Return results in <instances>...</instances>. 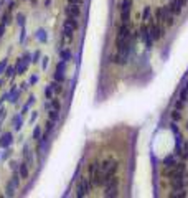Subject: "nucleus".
I'll use <instances>...</instances> for the list:
<instances>
[{
  "mask_svg": "<svg viewBox=\"0 0 188 198\" xmlns=\"http://www.w3.org/2000/svg\"><path fill=\"white\" fill-rule=\"evenodd\" d=\"M36 81H38V78H36V76H31V79H30V83H31V84H35Z\"/></svg>",
  "mask_w": 188,
  "mask_h": 198,
  "instance_id": "nucleus-44",
  "label": "nucleus"
},
{
  "mask_svg": "<svg viewBox=\"0 0 188 198\" xmlns=\"http://www.w3.org/2000/svg\"><path fill=\"white\" fill-rule=\"evenodd\" d=\"M5 27H7L5 23H0V38H2L3 35H5Z\"/></svg>",
  "mask_w": 188,
  "mask_h": 198,
  "instance_id": "nucleus-38",
  "label": "nucleus"
},
{
  "mask_svg": "<svg viewBox=\"0 0 188 198\" xmlns=\"http://www.w3.org/2000/svg\"><path fill=\"white\" fill-rule=\"evenodd\" d=\"M175 106H177V109L180 111V109L183 107V101H177V104H175Z\"/></svg>",
  "mask_w": 188,
  "mask_h": 198,
  "instance_id": "nucleus-41",
  "label": "nucleus"
},
{
  "mask_svg": "<svg viewBox=\"0 0 188 198\" xmlns=\"http://www.w3.org/2000/svg\"><path fill=\"white\" fill-rule=\"evenodd\" d=\"M10 153H12V150L9 149V150H7L5 153H3V159H9V155H10Z\"/></svg>",
  "mask_w": 188,
  "mask_h": 198,
  "instance_id": "nucleus-43",
  "label": "nucleus"
},
{
  "mask_svg": "<svg viewBox=\"0 0 188 198\" xmlns=\"http://www.w3.org/2000/svg\"><path fill=\"white\" fill-rule=\"evenodd\" d=\"M51 106H53V109H56V111H58V109H60V101L58 99H53L51 101Z\"/></svg>",
  "mask_w": 188,
  "mask_h": 198,
  "instance_id": "nucleus-35",
  "label": "nucleus"
},
{
  "mask_svg": "<svg viewBox=\"0 0 188 198\" xmlns=\"http://www.w3.org/2000/svg\"><path fill=\"white\" fill-rule=\"evenodd\" d=\"M60 55L63 58V61H69V58H71V53L68 50H60Z\"/></svg>",
  "mask_w": 188,
  "mask_h": 198,
  "instance_id": "nucleus-20",
  "label": "nucleus"
},
{
  "mask_svg": "<svg viewBox=\"0 0 188 198\" xmlns=\"http://www.w3.org/2000/svg\"><path fill=\"white\" fill-rule=\"evenodd\" d=\"M36 38H38L42 43L46 41V33H45V30H38V33H36Z\"/></svg>",
  "mask_w": 188,
  "mask_h": 198,
  "instance_id": "nucleus-22",
  "label": "nucleus"
},
{
  "mask_svg": "<svg viewBox=\"0 0 188 198\" xmlns=\"http://www.w3.org/2000/svg\"><path fill=\"white\" fill-rule=\"evenodd\" d=\"M0 84H2V79H0Z\"/></svg>",
  "mask_w": 188,
  "mask_h": 198,
  "instance_id": "nucleus-48",
  "label": "nucleus"
},
{
  "mask_svg": "<svg viewBox=\"0 0 188 198\" xmlns=\"http://www.w3.org/2000/svg\"><path fill=\"white\" fill-rule=\"evenodd\" d=\"M40 56H42V55H40V51H35L33 59H31V61H33V63H38V61H40Z\"/></svg>",
  "mask_w": 188,
  "mask_h": 198,
  "instance_id": "nucleus-36",
  "label": "nucleus"
},
{
  "mask_svg": "<svg viewBox=\"0 0 188 198\" xmlns=\"http://www.w3.org/2000/svg\"><path fill=\"white\" fill-rule=\"evenodd\" d=\"M180 119H182V114L178 112V109L172 112V121H175V122H177V121H180Z\"/></svg>",
  "mask_w": 188,
  "mask_h": 198,
  "instance_id": "nucleus-29",
  "label": "nucleus"
},
{
  "mask_svg": "<svg viewBox=\"0 0 188 198\" xmlns=\"http://www.w3.org/2000/svg\"><path fill=\"white\" fill-rule=\"evenodd\" d=\"M139 38H140L142 41H145L147 48H152V36L149 33V27H140V30H139Z\"/></svg>",
  "mask_w": 188,
  "mask_h": 198,
  "instance_id": "nucleus-8",
  "label": "nucleus"
},
{
  "mask_svg": "<svg viewBox=\"0 0 188 198\" xmlns=\"http://www.w3.org/2000/svg\"><path fill=\"white\" fill-rule=\"evenodd\" d=\"M175 164H177V159H175V155H167L165 159H163V167H165V168L173 167Z\"/></svg>",
  "mask_w": 188,
  "mask_h": 198,
  "instance_id": "nucleus-16",
  "label": "nucleus"
},
{
  "mask_svg": "<svg viewBox=\"0 0 188 198\" xmlns=\"http://www.w3.org/2000/svg\"><path fill=\"white\" fill-rule=\"evenodd\" d=\"M64 12H66L68 17H76V18H78V15H79L81 10H79V7H78V3H69Z\"/></svg>",
  "mask_w": 188,
  "mask_h": 198,
  "instance_id": "nucleus-13",
  "label": "nucleus"
},
{
  "mask_svg": "<svg viewBox=\"0 0 188 198\" xmlns=\"http://www.w3.org/2000/svg\"><path fill=\"white\" fill-rule=\"evenodd\" d=\"M45 126H46V132L50 134V132L53 131V129H55V121H51V119H50L46 124H45Z\"/></svg>",
  "mask_w": 188,
  "mask_h": 198,
  "instance_id": "nucleus-27",
  "label": "nucleus"
},
{
  "mask_svg": "<svg viewBox=\"0 0 188 198\" xmlns=\"http://www.w3.org/2000/svg\"><path fill=\"white\" fill-rule=\"evenodd\" d=\"M51 86H53V89H55V92H60V91H61V86L58 84V81H56V83H51Z\"/></svg>",
  "mask_w": 188,
  "mask_h": 198,
  "instance_id": "nucleus-37",
  "label": "nucleus"
},
{
  "mask_svg": "<svg viewBox=\"0 0 188 198\" xmlns=\"http://www.w3.org/2000/svg\"><path fill=\"white\" fill-rule=\"evenodd\" d=\"M20 173H15V175H13V178H12V182H13V185H15V187H18V185H20Z\"/></svg>",
  "mask_w": 188,
  "mask_h": 198,
  "instance_id": "nucleus-31",
  "label": "nucleus"
},
{
  "mask_svg": "<svg viewBox=\"0 0 188 198\" xmlns=\"http://www.w3.org/2000/svg\"><path fill=\"white\" fill-rule=\"evenodd\" d=\"M58 111H56V109H50V119L51 121H55V122H56V121H58Z\"/></svg>",
  "mask_w": 188,
  "mask_h": 198,
  "instance_id": "nucleus-24",
  "label": "nucleus"
},
{
  "mask_svg": "<svg viewBox=\"0 0 188 198\" xmlns=\"http://www.w3.org/2000/svg\"><path fill=\"white\" fill-rule=\"evenodd\" d=\"M170 13H172V12H170ZM170 13L167 15V18H165V22H167V25H168V27H170V25H173V17H172Z\"/></svg>",
  "mask_w": 188,
  "mask_h": 198,
  "instance_id": "nucleus-34",
  "label": "nucleus"
},
{
  "mask_svg": "<svg viewBox=\"0 0 188 198\" xmlns=\"http://www.w3.org/2000/svg\"><path fill=\"white\" fill-rule=\"evenodd\" d=\"M66 61L63 63H58V66H56V73H55V81L58 83H63L64 81V68H66Z\"/></svg>",
  "mask_w": 188,
  "mask_h": 198,
  "instance_id": "nucleus-11",
  "label": "nucleus"
},
{
  "mask_svg": "<svg viewBox=\"0 0 188 198\" xmlns=\"http://www.w3.org/2000/svg\"><path fill=\"white\" fill-rule=\"evenodd\" d=\"M170 127H172V131L175 132V135H177V134H178V127H177V124H175V121L170 124Z\"/></svg>",
  "mask_w": 188,
  "mask_h": 198,
  "instance_id": "nucleus-39",
  "label": "nucleus"
},
{
  "mask_svg": "<svg viewBox=\"0 0 188 198\" xmlns=\"http://www.w3.org/2000/svg\"><path fill=\"white\" fill-rule=\"evenodd\" d=\"M182 159H183V160L188 159V144H186V142L183 144V147H182Z\"/></svg>",
  "mask_w": 188,
  "mask_h": 198,
  "instance_id": "nucleus-23",
  "label": "nucleus"
},
{
  "mask_svg": "<svg viewBox=\"0 0 188 198\" xmlns=\"http://www.w3.org/2000/svg\"><path fill=\"white\" fill-rule=\"evenodd\" d=\"M18 173H20V177H22V178H28V173H30V170H28V164H25V162L20 164Z\"/></svg>",
  "mask_w": 188,
  "mask_h": 198,
  "instance_id": "nucleus-15",
  "label": "nucleus"
},
{
  "mask_svg": "<svg viewBox=\"0 0 188 198\" xmlns=\"http://www.w3.org/2000/svg\"><path fill=\"white\" fill-rule=\"evenodd\" d=\"M23 155H25V159H27L28 167H31V165H33V157H31V152H30V149H28V145L23 147Z\"/></svg>",
  "mask_w": 188,
  "mask_h": 198,
  "instance_id": "nucleus-17",
  "label": "nucleus"
},
{
  "mask_svg": "<svg viewBox=\"0 0 188 198\" xmlns=\"http://www.w3.org/2000/svg\"><path fill=\"white\" fill-rule=\"evenodd\" d=\"M89 182H91V187H99L101 185V178H103V170H101V165L97 160L89 165Z\"/></svg>",
  "mask_w": 188,
  "mask_h": 198,
  "instance_id": "nucleus-2",
  "label": "nucleus"
},
{
  "mask_svg": "<svg viewBox=\"0 0 188 198\" xmlns=\"http://www.w3.org/2000/svg\"><path fill=\"white\" fill-rule=\"evenodd\" d=\"M17 20H18V25H20V27H23V25H25V15H22V13H20L18 17H17Z\"/></svg>",
  "mask_w": 188,
  "mask_h": 198,
  "instance_id": "nucleus-32",
  "label": "nucleus"
},
{
  "mask_svg": "<svg viewBox=\"0 0 188 198\" xmlns=\"http://www.w3.org/2000/svg\"><path fill=\"white\" fill-rule=\"evenodd\" d=\"M68 2H69V3H78V5H79L81 0H68Z\"/></svg>",
  "mask_w": 188,
  "mask_h": 198,
  "instance_id": "nucleus-45",
  "label": "nucleus"
},
{
  "mask_svg": "<svg viewBox=\"0 0 188 198\" xmlns=\"http://www.w3.org/2000/svg\"><path fill=\"white\" fill-rule=\"evenodd\" d=\"M185 5V0H172L170 3V10L173 15H178L180 12H182V7Z\"/></svg>",
  "mask_w": 188,
  "mask_h": 198,
  "instance_id": "nucleus-12",
  "label": "nucleus"
},
{
  "mask_svg": "<svg viewBox=\"0 0 188 198\" xmlns=\"http://www.w3.org/2000/svg\"><path fill=\"white\" fill-rule=\"evenodd\" d=\"M13 188H15L13 182H10V183L7 185V195H9V196H13Z\"/></svg>",
  "mask_w": 188,
  "mask_h": 198,
  "instance_id": "nucleus-26",
  "label": "nucleus"
},
{
  "mask_svg": "<svg viewBox=\"0 0 188 198\" xmlns=\"http://www.w3.org/2000/svg\"><path fill=\"white\" fill-rule=\"evenodd\" d=\"M10 22H12V17H10V13H5V15H3V18H2V23H5V25H9Z\"/></svg>",
  "mask_w": 188,
  "mask_h": 198,
  "instance_id": "nucleus-30",
  "label": "nucleus"
},
{
  "mask_svg": "<svg viewBox=\"0 0 188 198\" xmlns=\"http://www.w3.org/2000/svg\"><path fill=\"white\" fill-rule=\"evenodd\" d=\"M130 7H132V0H124V2H122V7H121V18H122V23H129Z\"/></svg>",
  "mask_w": 188,
  "mask_h": 198,
  "instance_id": "nucleus-6",
  "label": "nucleus"
},
{
  "mask_svg": "<svg viewBox=\"0 0 188 198\" xmlns=\"http://www.w3.org/2000/svg\"><path fill=\"white\" fill-rule=\"evenodd\" d=\"M149 33L152 36V40H160L162 35H163V28H162L160 23H155V25L152 23V25L149 27Z\"/></svg>",
  "mask_w": 188,
  "mask_h": 198,
  "instance_id": "nucleus-9",
  "label": "nucleus"
},
{
  "mask_svg": "<svg viewBox=\"0 0 188 198\" xmlns=\"http://www.w3.org/2000/svg\"><path fill=\"white\" fill-rule=\"evenodd\" d=\"M30 55L28 53H25V56H23V59L22 61H18V64H17V73L18 74H22V73H25L27 71V68H28V64H30Z\"/></svg>",
  "mask_w": 188,
  "mask_h": 198,
  "instance_id": "nucleus-10",
  "label": "nucleus"
},
{
  "mask_svg": "<svg viewBox=\"0 0 188 198\" xmlns=\"http://www.w3.org/2000/svg\"><path fill=\"white\" fill-rule=\"evenodd\" d=\"M78 28V22H76V17H68L66 22L63 23V33L66 38H71L74 30Z\"/></svg>",
  "mask_w": 188,
  "mask_h": 198,
  "instance_id": "nucleus-5",
  "label": "nucleus"
},
{
  "mask_svg": "<svg viewBox=\"0 0 188 198\" xmlns=\"http://www.w3.org/2000/svg\"><path fill=\"white\" fill-rule=\"evenodd\" d=\"M142 20H144V22H149V20H150V7H145V9H144V13H142Z\"/></svg>",
  "mask_w": 188,
  "mask_h": 198,
  "instance_id": "nucleus-21",
  "label": "nucleus"
},
{
  "mask_svg": "<svg viewBox=\"0 0 188 198\" xmlns=\"http://www.w3.org/2000/svg\"><path fill=\"white\" fill-rule=\"evenodd\" d=\"M117 167H119V164H117V160H114V159H109V160H106V162H103V165H101V170H103L101 185H104L106 182L111 178V177H114V173H116Z\"/></svg>",
  "mask_w": 188,
  "mask_h": 198,
  "instance_id": "nucleus-1",
  "label": "nucleus"
},
{
  "mask_svg": "<svg viewBox=\"0 0 188 198\" xmlns=\"http://www.w3.org/2000/svg\"><path fill=\"white\" fill-rule=\"evenodd\" d=\"M33 139L36 140V142H40V139H42V129H40L38 126H36L35 131H33Z\"/></svg>",
  "mask_w": 188,
  "mask_h": 198,
  "instance_id": "nucleus-19",
  "label": "nucleus"
},
{
  "mask_svg": "<svg viewBox=\"0 0 188 198\" xmlns=\"http://www.w3.org/2000/svg\"><path fill=\"white\" fill-rule=\"evenodd\" d=\"M127 40H129V27H127V23H122L121 28H119V35H117V40H116L117 51L127 46Z\"/></svg>",
  "mask_w": 188,
  "mask_h": 198,
  "instance_id": "nucleus-3",
  "label": "nucleus"
},
{
  "mask_svg": "<svg viewBox=\"0 0 188 198\" xmlns=\"http://www.w3.org/2000/svg\"><path fill=\"white\" fill-rule=\"evenodd\" d=\"M3 116H5V111H3V109H0V119H2Z\"/></svg>",
  "mask_w": 188,
  "mask_h": 198,
  "instance_id": "nucleus-46",
  "label": "nucleus"
},
{
  "mask_svg": "<svg viewBox=\"0 0 188 198\" xmlns=\"http://www.w3.org/2000/svg\"><path fill=\"white\" fill-rule=\"evenodd\" d=\"M186 129H188V122H186Z\"/></svg>",
  "mask_w": 188,
  "mask_h": 198,
  "instance_id": "nucleus-47",
  "label": "nucleus"
},
{
  "mask_svg": "<svg viewBox=\"0 0 188 198\" xmlns=\"http://www.w3.org/2000/svg\"><path fill=\"white\" fill-rule=\"evenodd\" d=\"M48 68V58H43V70Z\"/></svg>",
  "mask_w": 188,
  "mask_h": 198,
  "instance_id": "nucleus-42",
  "label": "nucleus"
},
{
  "mask_svg": "<svg viewBox=\"0 0 188 198\" xmlns=\"http://www.w3.org/2000/svg\"><path fill=\"white\" fill-rule=\"evenodd\" d=\"M36 117H38V112L33 111V112H31V122H35V119H36Z\"/></svg>",
  "mask_w": 188,
  "mask_h": 198,
  "instance_id": "nucleus-40",
  "label": "nucleus"
},
{
  "mask_svg": "<svg viewBox=\"0 0 188 198\" xmlns=\"http://www.w3.org/2000/svg\"><path fill=\"white\" fill-rule=\"evenodd\" d=\"M89 190H91V182H89V178H81V182H79V185H78V193L76 195L78 196H86L89 193Z\"/></svg>",
  "mask_w": 188,
  "mask_h": 198,
  "instance_id": "nucleus-7",
  "label": "nucleus"
},
{
  "mask_svg": "<svg viewBox=\"0 0 188 198\" xmlns=\"http://www.w3.org/2000/svg\"><path fill=\"white\" fill-rule=\"evenodd\" d=\"M12 140H13V137H12L10 132H7V134L2 135V139H0V147H9L12 144Z\"/></svg>",
  "mask_w": 188,
  "mask_h": 198,
  "instance_id": "nucleus-14",
  "label": "nucleus"
},
{
  "mask_svg": "<svg viewBox=\"0 0 188 198\" xmlns=\"http://www.w3.org/2000/svg\"><path fill=\"white\" fill-rule=\"evenodd\" d=\"M13 74H15V68H13V66H9V68L5 70V76H7V78H12Z\"/></svg>",
  "mask_w": 188,
  "mask_h": 198,
  "instance_id": "nucleus-28",
  "label": "nucleus"
},
{
  "mask_svg": "<svg viewBox=\"0 0 188 198\" xmlns=\"http://www.w3.org/2000/svg\"><path fill=\"white\" fill-rule=\"evenodd\" d=\"M22 116H23V114H18V116H15V117H13V127L17 129V131H18L20 127H22V124H23Z\"/></svg>",
  "mask_w": 188,
  "mask_h": 198,
  "instance_id": "nucleus-18",
  "label": "nucleus"
},
{
  "mask_svg": "<svg viewBox=\"0 0 188 198\" xmlns=\"http://www.w3.org/2000/svg\"><path fill=\"white\" fill-rule=\"evenodd\" d=\"M53 92H55V89H53L51 84H50V86H46V89H45V94H46V98H48V99H51Z\"/></svg>",
  "mask_w": 188,
  "mask_h": 198,
  "instance_id": "nucleus-25",
  "label": "nucleus"
},
{
  "mask_svg": "<svg viewBox=\"0 0 188 198\" xmlns=\"http://www.w3.org/2000/svg\"><path fill=\"white\" fill-rule=\"evenodd\" d=\"M104 188H106V192H104V196H117V190H119V178L117 177H111L107 182L104 183Z\"/></svg>",
  "mask_w": 188,
  "mask_h": 198,
  "instance_id": "nucleus-4",
  "label": "nucleus"
},
{
  "mask_svg": "<svg viewBox=\"0 0 188 198\" xmlns=\"http://www.w3.org/2000/svg\"><path fill=\"white\" fill-rule=\"evenodd\" d=\"M5 70H7V59H3V61H0V74Z\"/></svg>",
  "mask_w": 188,
  "mask_h": 198,
  "instance_id": "nucleus-33",
  "label": "nucleus"
}]
</instances>
